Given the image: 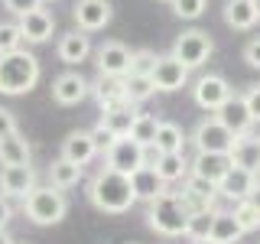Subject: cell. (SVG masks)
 Instances as JSON below:
<instances>
[{
  "instance_id": "1",
  "label": "cell",
  "mask_w": 260,
  "mask_h": 244,
  "mask_svg": "<svg viewBox=\"0 0 260 244\" xmlns=\"http://www.w3.org/2000/svg\"><path fill=\"white\" fill-rule=\"evenodd\" d=\"M88 199L98 211L104 215H124L130 211V205L137 202L134 189H130V176L124 173H114V169H98L94 179L88 182Z\"/></svg>"
},
{
  "instance_id": "2",
  "label": "cell",
  "mask_w": 260,
  "mask_h": 244,
  "mask_svg": "<svg viewBox=\"0 0 260 244\" xmlns=\"http://www.w3.org/2000/svg\"><path fill=\"white\" fill-rule=\"evenodd\" d=\"M39 81V59L26 49L0 55V95H29Z\"/></svg>"
},
{
  "instance_id": "3",
  "label": "cell",
  "mask_w": 260,
  "mask_h": 244,
  "mask_svg": "<svg viewBox=\"0 0 260 244\" xmlns=\"http://www.w3.org/2000/svg\"><path fill=\"white\" fill-rule=\"evenodd\" d=\"M185 222H189V215H185L179 195L169 192V189L146 205V225L156 234H162V238H179V234H185Z\"/></svg>"
},
{
  "instance_id": "4",
  "label": "cell",
  "mask_w": 260,
  "mask_h": 244,
  "mask_svg": "<svg viewBox=\"0 0 260 244\" xmlns=\"http://www.w3.org/2000/svg\"><path fill=\"white\" fill-rule=\"evenodd\" d=\"M23 211H26V218L32 225H59L65 218V211H69V202H65L62 189H55V186H36L26 199H23Z\"/></svg>"
},
{
  "instance_id": "5",
  "label": "cell",
  "mask_w": 260,
  "mask_h": 244,
  "mask_svg": "<svg viewBox=\"0 0 260 244\" xmlns=\"http://www.w3.org/2000/svg\"><path fill=\"white\" fill-rule=\"evenodd\" d=\"M211 52H215V43H211V36L205 29H185V33H179V39L173 43V59H179L185 65V69H202L208 59H211Z\"/></svg>"
},
{
  "instance_id": "6",
  "label": "cell",
  "mask_w": 260,
  "mask_h": 244,
  "mask_svg": "<svg viewBox=\"0 0 260 244\" xmlns=\"http://www.w3.org/2000/svg\"><path fill=\"white\" fill-rule=\"evenodd\" d=\"M104 166L114 169V173L130 176L134 169L146 166V146H140L137 140H130V137H117V140L104 150Z\"/></svg>"
},
{
  "instance_id": "7",
  "label": "cell",
  "mask_w": 260,
  "mask_h": 244,
  "mask_svg": "<svg viewBox=\"0 0 260 244\" xmlns=\"http://www.w3.org/2000/svg\"><path fill=\"white\" fill-rule=\"evenodd\" d=\"M192 143H195L199 153H231L234 134L218 117H205V120H199V127H195Z\"/></svg>"
},
{
  "instance_id": "8",
  "label": "cell",
  "mask_w": 260,
  "mask_h": 244,
  "mask_svg": "<svg viewBox=\"0 0 260 244\" xmlns=\"http://www.w3.org/2000/svg\"><path fill=\"white\" fill-rule=\"evenodd\" d=\"M231 85H228V78L224 75H215V72H208V75H202L199 81H195V88H192V98H195V104H199L202 111H211L215 114L221 104L231 98Z\"/></svg>"
},
{
  "instance_id": "9",
  "label": "cell",
  "mask_w": 260,
  "mask_h": 244,
  "mask_svg": "<svg viewBox=\"0 0 260 244\" xmlns=\"http://www.w3.org/2000/svg\"><path fill=\"white\" fill-rule=\"evenodd\" d=\"M94 65H98V75L124 78L130 72V49L120 43V39H108L104 46L94 49Z\"/></svg>"
},
{
  "instance_id": "10",
  "label": "cell",
  "mask_w": 260,
  "mask_h": 244,
  "mask_svg": "<svg viewBox=\"0 0 260 244\" xmlns=\"http://www.w3.org/2000/svg\"><path fill=\"white\" fill-rule=\"evenodd\" d=\"M72 16H75L81 33H98V29H104L111 23L114 7H111V0H75Z\"/></svg>"
},
{
  "instance_id": "11",
  "label": "cell",
  "mask_w": 260,
  "mask_h": 244,
  "mask_svg": "<svg viewBox=\"0 0 260 244\" xmlns=\"http://www.w3.org/2000/svg\"><path fill=\"white\" fill-rule=\"evenodd\" d=\"M88 95H91V81L81 75V72H62L52 81V101L62 104V108H72V104L85 101Z\"/></svg>"
},
{
  "instance_id": "12",
  "label": "cell",
  "mask_w": 260,
  "mask_h": 244,
  "mask_svg": "<svg viewBox=\"0 0 260 244\" xmlns=\"http://www.w3.org/2000/svg\"><path fill=\"white\" fill-rule=\"evenodd\" d=\"M153 85H156V92H179V88H185V81H189V69H185L179 59L173 55H159L156 65H153L150 72Z\"/></svg>"
},
{
  "instance_id": "13",
  "label": "cell",
  "mask_w": 260,
  "mask_h": 244,
  "mask_svg": "<svg viewBox=\"0 0 260 244\" xmlns=\"http://www.w3.org/2000/svg\"><path fill=\"white\" fill-rule=\"evenodd\" d=\"M16 26H20V36L26 39V43L39 46V43H49L52 39V29H55V16L43 10V7H36V10L23 13L20 20H16Z\"/></svg>"
},
{
  "instance_id": "14",
  "label": "cell",
  "mask_w": 260,
  "mask_h": 244,
  "mask_svg": "<svg viewBox=\"0 0 260 244\" xmlns=\"http://www.w3.org/2000/svg\"><path fill=\"white\" fill-rule=\"evenodd\" d=\"M215 117L221 120V124L231 130L234 137L250 134V130H254V117H250L247 104H244V95H231V98H228V101L221 104V108L215 111Z\"/></svg>"
},
{
  "instance_id": "15",
  "label": "cell",
  "mask_w": 260,
  "mask_h": 244,
  "mask_svg": "<svg viewBox=\"0 0 260 244\" xmlns=\"http://www.w3.org/2000/svg\"><path fill=\"white\" fill-rule=\"evenodd\" d=\"M32 189H36L32 166H4L0 169V195H7V199H26Z\"/></svg>"
},
{
  "instance_id": "16",
  "label": "cell",
  "mask_w": 260,
  "mask_h": 244,
  "mask_svg": "<svg viewBox=\"0 0 260 244\" xmlns=\"http://www.w3.org/2000/svg\"><path fill=\"white\" fill-rule=\"evenodd\" d=\"M94 157H98V143H94L91 130H72L62 140V160H69V163L85 169Z\"/></svg>"
},
{
  "instance_id": "17",
  "label": "cell",
  "mask_w": 260,
  "mask_h": 244,
  "mask_svg": "<svg viewBox=\"0 0 260 244\" xmlns=\"http://www.w3.org/2000/svg\"><path fill=\"white\" fill-rule=\"evenodd\" d=\"M231 166H241V169H247V173H254L260 176V134H241V137H234V146H231Z\"/></svg>"
},
{
  "instance_id": "18",
  "label": "cell",
  "mask_w": 260,
  "mask_h": 244,
  "mask_svg": "<svg viewBox=\"0 0 260 244\" xmlns=\"http://www.w3.org/2000/svg\"><path fill=\"white\" fill-rule=\"evenodd\" d=\"M254 186H257L254 173H247V169H241V166H231L224 173V179L218 182V195H224V199H231V202H244V199H250Z\"/></svg>"
},
{
  "instance_id": "19",
  "label": "cell",
  "mask_w": 260,
  "mask_h": 244,
  "mask_svg": "<svg viewBox=\"0 0 260 244\" xmlns=\"http://www.w3.org/2000/svg\"><path fill=\"white\" fill-rule=\"evenodd\" d=\"M55 52H59V59L65 65H81L88 55H91V39H88V33H81V29H69L65 36H59Z\"/></svg>"
},
{
  "instance_id": "20",
  "label": "cell",
  "mask_w": 260,
  "mask_h": 244,
  "mask_svg": "<svg viewBox=\"0 0 260 244\" xmlns=\"http://www.w3.org/2000/svg\"><path fill=\"white\" fill-rule=\"evenodd\" d=\"M130 189H134L137 202H146V205H150L156 195L166 192V182L159 179V173L153 166H140V169H134V173H130Z\"/></svg>"
},
{
  "instance_id": "21",
  "label": "cell",
  "mask_w": 260,
  "mask_h": 244,
  "mask_svg": "<svg viewBox=\"0 0 260 244\" xmlns=\"http://www.w3.org/2000/svg\"><path fill=\"white\" fill-rule=\"evenodd\" d=\"M231 169V157L228 153H199L192 163H189V173L192 176H202V179H208V182H221L224 173Z\"/></svg>"
},
{
  "instance_id": "22",
  "label": "cell",
  "mask_w": 260,
  "mask_h": 244,
  "mask_svg": "<svg viewBox=\"0 0 260 244\" xmlns=\"http://www.w3.org/2000/svg\"><path fill=\"white\" fill-rule=\"evenodd\" d=\"M91 95H94V101H98V108H101V111L114 108V104H124L127 101L124 78H117V75H98L91 81Z\"/></svg>"
},
{
  "instance_id": "23",
  "label": "cell",
  "mask_w": 260,
  "mask_h": 244,
  "mask_svg": "<svg viewBox=\"0 0 260 244\" xmlns=\"http://www.w3.org/2000/svg\"><path fill=\"white\" fill-rule=\"evenodd\" d=\"M29 163H32V150L20 130L10 137H0V166H29Z\"/></svg>"
},
{
  "instance_id": "24",
  "label": "cell",
  "mask_w": 260,
  "mask_h": 244,
  "mask_svg": "<svg viewBox=\"0 0 260 244\" xmlns=\"http://www.w3.org/2000/svg\"><path fill=\"white\" fill-rule=\"evenodd\" d=\"M134 120H137V111H134V104H130V101L114 104V108L101 111V127H108L114 137H130Z\"/></svg>"
},
{
  "instance_id": "25",
  "label": "cell",
  "mask_w": 260,
  "mask_h": 244,
  "mask_svg": "<svg viewBox=\"0 0 260 244\" xmlns=\"http://www.w3.org/2000/svg\"><path fill=\"white\" fill-rule=\"evenodd\" d=\"M224 23L231 29H254L257 26V10H254V0H224Z\"/></svg>"
},
{
  "instance_id": "26",
  "label": "cell",
  "mask_w": 260,
  "mask_h": 244,
  "mask_svg": "<svg viewBox=\"0 0 260 244\" xmlns=\"http://www.w3.org/2000/svg\"><path fill=\"white\" fill-rule=\"evenodd\" d=\"M153 169H156L159 179L169 186V182H179V179L189 176V160H185V153H156Z\"/></svg>"
},
{
  "instance_id": "27",
  "label": "cell",
  "mask_w": 260,
  "mask_h": 244,
  "mask_svg": "<svg viewBox=\"0 0 260 244\" xmlns=\"http://www.w3.org/2000/svg\"><path fill=\"white\" fill-rule=\"evenodd\" d=\"M215 244H238L244 238V228L238 225L234 211H215V222H211V234Z\"/></svg>"
},
{
  "instance_id": "28",
  "label": "cell",
  "mask_w": 260,
  "mask_h": 244,
  "mask_svg": "<svg viewBox=\"0 0 260 244\" xmlns=\"http://www.w3.org/2000/svg\"><path fill=\"white\" fill-rule=\"evenodd\" d=\"M153 150H156V153H182V150H185V134H182V127L173 124V120H159L156 140H153Z\"/></svg>"
},
{
  "instance_id": "29",
  "label": "cell",
  "mask_w": 260,
  "mask_h": 244,
  "mask_svg": "<svg viewBox=\"0 0 260 244\" xmlns=\"http://www.w3.org/2000/svg\"><path fill=\"white\" fill-rule=\"evenodd\" d=\"M81 179V166H75V163L69 160H52V166H49V186H55V189H72V186H78Z\"/></svg>"
},
{
  "instance_id": "30",
  "label": "cell",
  "mask_w": 260,
  "mask_h": 244,
  "mask_svg": "<svg viewBox=\"0 0 260 244\" xmlns=\"http://www.w3.org/2000/svg\"><path fill=\"white\" fill-rule=\"evenodd\" d=\"M124 92L130 104H143L146 98L156 95V85H153L150 75H124Z\"/></svg>"
},
{
  "instance_id": "31",
  "label": "cell",
  "mask_w": 260,
  "mask_h": 244,
  "mask_svg": "<svg viewBox=\"0 0 260 244\" xmlns=\"http://www.w3.org/2000/svg\"><path fill=\"white\" fill-rule=\"evenodd\" d=\"M156 127H159V120L153 117V114H137L134 127H130V140H137L140 146H153V140H156Z\"/></svg>"
},
{
  "instance_id": "32",
  "label": "cell",
  "mask_w": 260,
  "mask_h": 244,
  "mask_svg": "<svg viewBox=\"0 0 260 244\" xmlns=\"http://www.w3.org/2000/svg\"><path fill=\"white\" fill-rule=\"evenodd\" d=\"M211 222H215V208L189 215V222H185V238H189V241H205L211 234Z\"/></svg>"
},
{
  "instance_id": "33",
  "label": "cell",
  "mask_w": 260,
  "mask_h": 244,
  "mask_svg": "<svg viewBox=\"0 0 260 244\" xmlns=\"http://www.w3.org/2000/svg\"><path fill=\"white\" fill-rule=\"evenodd\" d=\"M234 218H238V225L244 228V234H247V231H257V228H260V211L254 208V202H250V199H244V202H234Z\"/></svg>"
},
{
  "instance_id": "34",
  "label": "cell",
  "mask_w": 260,
  "mask_h": 244,
  "mask_svg": "<svg viewBox=\"0 0 260 244\" xmlns=\"http://www.w3.org/2000/svg\"><path fill=\"white\" fill-rule=\"evenodd\" d=\"M156 59L159 55L153 52V49H137V52H130V72L127 75H150Z\"/></svg>"
},
{
  "instance_id": "35",
  "label": "cell",
  "mask_w": 260,
  "mask_h": 244,
  "mask_svg": "<svg viewBox=\"0 0 260 244\" xmlns=\"http://www.w3.org/2000/svg\"><path fill=\"white\" fill-rule=\"evenodd\" d=\"M16 49H23L20 26H16V23H0V55L16 52Z\"/></svg>"
},
{
  "instance_id": "36",
  "label": "cell",
  "mask_w": 260,
  "mask_h": 244,
  "mask_svg": "<svg viewBox=\"0 0 260 244\" xmlns=\"http://www.w3.org/2000/svg\"><path fill=\"white\" fill-rule=\"evenodd\" d=\"M173 13L179 16V20H199L202 13H205L208 0H173Z\"/></svg>"
},
{
  "instance_id": "37",
  "label": "cell",
  "mask_w": 260,
  "mask_h": 244,
  "mask_svg": "<svg viewBox=\"0 0 260 244\" xmlns=\"http://www.w3.org/2000/svg\"><path fill=\"white\" fill-rule=\"evenodd\" d=\"M182 189H189L192 195H199V199H208V202H215V195H218V186L215 182H208V179H202V176H185V186Z\"/></svg>"
},
{
  "instance_id": "38",
  "label": "cell",
  "mask_w": 260,
  "mask_h": 244,
  "mask_svg": "<svg viewBox=\"0 0 260 244\" xmlns=\"http://www.w3.org/2000/svg\"><path fill=\"white\" fill-rule=\"evenodd\" d=\"M244 104H247L254 124H260V85H250L247 92H244Z\"/></svg>"
},
{
  "instance_id": "39",
  "label": "cell",
  "mask_w": 260,
  "mask_h": 244,
  "mask_svg": "<svg viewBox=\"0 0 260 244\" xmlns=\"http://www.w3.org/2000/svg\"><path fill=\"white\" fill-rule=\"evenodd\" d=\"M39 4H43V0H4V7H7L10 13H16V16H23V13L36 10Z\"/></svg>"
},
{
  "instance_id": "40",
  "label": "cell",
  "mask_w": 260,
  "mask_h": 244,
  "mask_svg": "<svg viewBox=\"0 0 260 244\" xmlns=\"http://www.w3.org/2000/svg\"><path fill=\"white\" fill-rule=\"evenodd\" d=\"M244 62H247L250 69H260V36H254L244 46Z\"/></svg>"
},
{
  "instance_id": "41",
  "label": "cell",
  "mask_w": 260,
  "mask_h": 244,
  "mask_svg": "<svg viewBox=\"0 0 260 244\" xmlns=\"http://www.w3.org/2000/svg\"><path fill=\"white\" fill-rule=\"evenodd\" d=\"M91 137H94V143H98V150H108V146H111L114 140H117V137H114V134H111V130H108V127H101V124H98V127L91 130Z\"/></svg>"
},
{
  "instance_id": "42",
  "label": "cell",
  "mask_w": 260,
  "mask_h": 244,
  "mask_svg": "<svg viewBox=\"0 0 260 244\" xmlns=\"http://www.w3.org/2000/svg\"><path fill=\"white\" fill-rule=\"evenodd\" d=\"M10 134H16V117L13 111L0 108V137H10Z\"/></svg>"
},
{
  "instance_id": "43",
  "label": "cell",
  "mask_w": 260,
  "mask_h": 244,
  "mask_svg": "<svg viewBox=\"0 0 260 244\" xmlns=\"http://www.w3.org/2000/svg\"><path fill=\"white\" fill-rule=\"evenodd\" d=\"M10 218H13V208H10V202H7V195H0V228H7Z\"/></svg>"
},
{
  "instance_id": "44",
  "label": "cell",
  "mask_w": 260,
  "mask_h": 244,
  "mask_svg": "<svg viewBox=\"0 0 260 244\" xmlns=\"http://www.w3.org/2000/svg\"><path fill=\"white\" fill-rule=\"evenodd\" d=\"M250 202H254V208L260 211V179H257V186H254V192H250Z\"/></svg>"
},
{
  "instance_id": "45",
  "label": "cell",
  "mask_w": 260,
  "mask_h": 244,
  "mask_svg": "<svg viewBox=\"0 0 260 244\" xmlns=\"http://www.w3.org/2000/svg\"><path fill=\"white\" fill-rule=\"evenodd\" d=\"M0 244H13V238H10V234L4 231V228H0Z\"/></svg>"
},
{
  "instance_id": "46",
  "label": "cell",
  "mask_w": 260,
  "mask_h": 244,
  "mask_svg": "<svg viewBox=\"0 0 260 244\" xmlns=\"http://www.w3.org/2000/svg\"><path fill=\"white\" fill-rule=\"evenodd\" d=\"M254 10H257V20H260V0H254Z\"/></svg>"
},
{
  "instance_id": "47",
  "label": "cell",
  "mask_w": 260,
  "mask_h": 244,
  "mask_svg": "<svg viewBox=\"0 0 260 244\" xmlns=\"http://www.w3.org/2000/svg\"><path fill=\"white\" fill-rule=\"evenodd\" d=\"M192 244H215V241H211V238H205V241H192Z\"/></svg>"
},
{
  "instance_id": "48",
  "label": "cell",
  "mask_w": 260,
  "mask_h": 244,
  "mask_svg": "<svg viewBox=\"0 0 260 244\" xmlns=\"http://www.w3.org/2000/svg\"><path fill=\"white\" fill-rule=\"evenodd\" d=\"M166 4H173V0H166Z\"/></svg>"
},
{
  "instance_id": "49",
  "label": "cell",
  "mask_w": 260,
  "mask_h": 244,
  "mask_svg": "<svg viewBox=\"0 0 260 244\" xmlns=\"http://www.w3.org/2000/svg\"><path fill=\"white\" fill-rule=\"evenodd\" d=\"M13 244H16V241H13Z\"/></svg>"
}]
</instances>
